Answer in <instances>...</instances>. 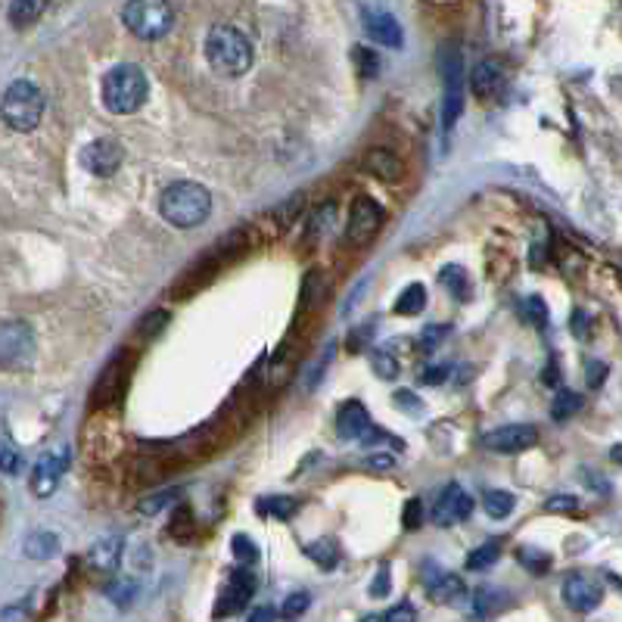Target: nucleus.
Returning a JSON list of instances; mask_svg holds the SVG:
<instances>
[{
	"label": "nucleus",
	"instance_id": "21",
	"mask_svg": "<svg viewBox=\"0 0 622 622\" xmlns=\"http://www.w3.org/2000/svg\"><path fill=\"white\" fill-rule=\"evenodd\" d=\"M427 591H430V598H433V601L451 604V601L464 598V582H461V576H455V573L433 570V573L427 576Z\"/></svg>",
	"mask_w": 622,
	"mask_h": 622
},
{
	"label": "nucleus",
	"instance_id": "11",
	"mask_svg": "<svg viewBox=\"0 0 622 622\" xmlns=\"http://www.w3.org/2000/svg\"><path fill=\"white\" fill-rule=\"evenodd\" d=\"M125 153H122V144L119 140H94V144H88L81 150V165L88 168L91 175L97 178H109V175H116L119 172V165H122Z\"/></svg>",
	"mask_w": 622,
	"mask_h": 622
},
{
	"label": "nucleus",
	"instance_id": "35",
	"mask_svg": "<svg viewBox=\"0 0 622 622\" xmlns=\"http://www.w3.org/2000/svg\"><path fill=\"white\" fill-rule=\"evenodd\" d=\"M442 284L451 290V293H458L461 299H467V274H464V268H445L442 271Z\"/></svg>",
	"mask_w": 622,
	"mask_h": 622
},
{
	"label": "nucleus",
	"instance_id": "14",
	"mask_svg": "<svg viewBox=\"0 0 622 622\" xmlns=\"http://www.w3.org/2000/svg\"><path fill=\"white\" fill-rule=\"evenodd\" d=\"M125 383H128V364L125 358H116V361H109L106 364V371L100 374V380L94 383V392H91V405L94 408H109V405H116L122 399V392H125Z\"/></svg>",
	"mask_w": 622,
	"mask_h": 622
},
{
	"label": "nucleus",
	"instance_id": "44",
	"mask_svg": "<svg viewBox=\"0 0 622 622\" xmlns=\"http://www.w3.org/2000/svg\"><path fill=\"white\" fill-rule=\"evenodd\" d=\"M16 467H19L16 451L10 445H0V470H4V473H16Z\"/></svg>",
	"mask_w": 622,
	"mask_h": 622
},
{
	"label": "nucleus",
	"instance_id": "16",
	"mask_svg": "<svg viewBox=\"0 0 622 622\" xmlns=\"http://www.w3.org/2000/svg\"><path fill=\"white\" fill-rule=\"evenodd\" d=\"M361 16H364V32L371 35L380 47H402V41H405V35H402V25H399V19H395L392 13H386V10H361Z\"/></svg>",
	"mask_w": 622,
	"mask_h": 622
},
{
	"label": "nucleus",
	"instance_id": "28",
	"mask_svg": "<svg viewBox=\"0 0 622 622\" xmlns=\"http://www.w3.org/2000/svg\"><path fill=\"white\" fill-rule=\"evenodd\" d=\"M305 557H308V560H315L321 570H333L336 563H339V551H336L333 542H311V545L305 548Z\"/></svg>",
	"mask_w": 622,
	"mask_h": 622
},
{
	"label": "nucleus",
	"instance_id": "22",
	"mask_svg": "<svg viewBox=\"0 0 622 622\" xmlns=\"http://www.w3.org/2000/svg\"><path fill=\"white\" fill-rule=\"evenodd\" d=\"M324 299H327V277L324 271L311 268L302 280V308L311 315V311H318L324 305Z\"/></svg>",
	"mask_w": 622,
	"mask_h": 622
},
{
	"label": "nucleus",
	"instance_id": "23",
	"mask_svg": "<svg viewBox=\"0 0 622 622\" xmlns=\"http://www.w3.org/2000/svg\"><path fill=\"white\" fill-rule=\"evenodd\" d=\"M56 551H60V539L53 532H32L25 539V557L32 560H50L56 557Z\"/></svg>",
	"mask_w": 622,
	"mask_h": 622
},
{
	"label": "nucleus",
	"instance_id": "10",
	"mask_svg": "<svg viewBox=\"0 0 622 622\" xmlns=\"http://www.w3.org/2000/svg\"><path fill=\"white\" fill-rule=\"evenodd\" d=\"M535 442H539V430L532 423H511V427H501L483 436V448L495 451V455H520Z\"/></svg>",
	"mask_w": 622,
	"mask_h": 622
},
{
	"label": "nucleus",
	"instance_id": "24",
	"mask_svg": "<svg viewBox=\"0 0 622 622\" xmlns=\"http://www.w3.org/2000/svg\"><path fill=\"white\" fill-rule=\"evenodd\" d=\"M423 305H427V287H423V284H411V287L402 290L399 302H395V315H408V318L411 315H420Z\"/></svg>",
	"mask_w": 622,
	"mask_h": 622
},
{
	"label": "nucleus",
	"instance_id": "12",
	"mask_svg": "<svg viewBox=\"0 0 622 622\" xmlns=\"http://www.w3.org/2000/svg\"><path fill=\"white\" fill-rule=\"evenodd\" d=\"M336 433L343 439H352V442H367L374 445L377 439H383V433L374 430L371 417H367L364 405L361 402H346L336 414Z\"/></svg>",
	"mask_w": 622,
	"mask_h": 622
},
{
	"label": "nucleus",
	"instance_id": "48",
	"mask_svg": "<svg viewBox=\"0 0 622 622\" xmlns=\"http://www.w3.org/2000/svg\"><path fill=\"white\" fill-rule=\"evenodd\" d=\"M445 367H427V371H423V383H430V386H439V383H445Z\"/></svg>",
	"mask_w": 622,
	"mask_h": 622
},
{
	"label": "nucleus",
	"instance_id": "4",
	"mask_svg": "<svg viewBox=\"0 0 622 622\" xmlns=\"http://www.w3.org/2000/svg\"><path fill=\"white\" fill-rule=\"evenodd\" d=\"M0 116H4V122L19 134L35 131L44 116V94L38 84L28 78L13 81L4 94V103H0Z\"/></svg>",
	"mask_w": 622,
	"mask_h": 622
},
{
	"label": "nucleus",
	"instance_id": "40",
	"mask_svg": "<svg viewBox=\"0 0 622 622\" xmlns=\"http://www.w3.org/2000/svg\"><path fill=\"white\" fill-rule=\"evenodd\" d=\"M445 336H448V327H442V324L439 327H427V330H423V336H420V346L427 352H433Z\"/></svg>",
	"mask_w": 622,
	"mask_h": 622
},
{
	"label": "nucleus",
	"instance_id": "46",
	"mask_svg": "<svg viewBox=\"0 0 622 622\" xmlns=\"http://www.w3.org/2000/svg\"><path fill=\"white\" fill-rule=\"evenodd\" d=\"M604 377H607V367L598 364V361H591V364H588V386H591V389H598V386L604 383Z\"/></svg>",
	"mask_w": 622,
	"mask_h": 622
},
{
	"label": "nucleus",
	"instance_id": "3",
	"mask_svg": "<svg viewBox=\"0 0 622 622\" xmlns=\"http://www.w3.org/2000/svg\"><path fill=\"white\" fill-rule=\"evenodd\" d=\"M147 94H150V81L144 69L134 63L109 69L103 78V106L112 116H131V112H137L147 103Z\"/></svg>",
	"mask_w": 622,
	"mask_h": 622
},
{
	"label": "nucleus",
	"instance_id": "32",
	"mask_svg": "<svg viewBox=\"0 0 622 622\" xmlns=\"http://www.w3.org/2000/svg\"><path fill=\"white\" fill-rule=\"evenodd\" d=\"M520 560L526 563V567H529L535 576H545V573L551 570V557L542 554V551H535V548H523V551H520Z\"/></svg>",
	"mask_w": 622,
	"mask_h": 622
},
{
	"label": "nucleus",
	"instance_id": "33",
	"mask_svg": "<svg viewBox=\"0 0 622 622\" xmlns=\"http://www.w3.org/2000/svg\"><path fill=\"white\" fill-rule=\"evenodd\" d=\"M523 315H526V321L535 324V327H545V324H548V308H545V302H542L539 296H529V299L523 302Z\"/></svg>",
	"mask_w": 622,
	"mask_h": 622
},
{
	"label": "nucleus",
	"instance_id": "51",
	"mask_svg": "<svg viewBox=\"0 0 622 622\" xmlns=\"http://www.w3.org/2000/svg\"><path fill=\"white\" fill-rule=\"evenodd\" d=\"M545 383H557V371H554V367H548V374H545Z\"/></svg>",
	"mask_w": 622,
	"mask_h": 622
},
{
	"label": "nucleus",
	"instance_id": "8",
	"mask_svg": "<svg viewBox=\"0 0 622 622\" xmlns=\"http://www.w3.org/2000/svg\"><path fill=\"white\" fill-rule=\"evenodd\" d=\"M386 221V212L377 200H371V196H358V200L352 203L349 209V221H346V243L355 246V249H364L371 246L374 237L380 234Z\"/></svg>",
	"mask_w": 622,
	"mask_h": 622
},
{
	"label": "nucleus",
	"instance_id": "49",
	"mask_svg": "<svg viewBox=\"0 0 622 622\" xmlns=\"http://www.w3.org/2000/svg\"><path fill=\"white\" fill-rule=\"evenodd\" d=\"M277 616H274V610L271 607H259V610H252V616H249V622H274Z\"/></svg>",
	"mask_w": 622,
	"mask_h": 622
},
{
	"label": "nucleus",
	"instance_id": "30",
	"mask_svg": "<svg viewBox=\"0 0 622 622\" xmlns=\"http://www.w3.org/2000/svg\"><path fill=\"white\" fill-rule=\"evenodd\" d=\"M498 554H501V545L498 542H486L483 548H476L467 557V570H489L492 563L498 560Z\"/></svg>",
	"mask_w": 622,
	"mask_h": 622
},
{
	"label": "nucleus",
	"instance_id": "27",
	"mask_svg": "<svg viewBox=\"0 0 622 622\" xmlns=\"http://www.w3.org/2000/svg\"><path fill=\"white\" fill-rule=\"evenodd\" d=\"M352 63L358 66V72L364 78H377L380 75V53L371 50V47H352Z\"/></svg>",
	"mask_w": 622,
	"mask_h": 622
},
{
	"label": "nucleus",
	"instance_id": "5",
	"mask_svg": "<svg viewBox=\"0 0 622 622\" xmlns=\"http://www.w3.org/2000/svg\"><path fill=\"white\" fill-rule=\"evenodd\" d=\"M122 22L128 25V32L144 38V41H159L172 32L175 25V10L162 4V0H134L122 10Z\"/></svg>",
	"mask_w": 622,
	"mask_h": 622
},
{
	"label": "nucleus",
	"instance_id": "15",
	"mask_svg": "<svg viewBox=\"0 0 622 622\" xmlns=\"http://www.w3.org/2000/svg\"><path fill=\"white\" fill-rule=\"evenodd\" d=\"M470 511H473V498L461 486L451 483V486L442 489V495L433 507V523L436 526H455V523L467 520Z\"/></svg>",
	"mask_w": 622,
	"mask_h": 622
},
{
	"label": "nucleus",
	"instance_id": "13",
	"mask_svg": "<svg viewBox=\"0 0 622 622\" xmlns=\"http://www.w3.org/2000/svg\"><path fill=\"white\" fill-rule=\"evenodd\" d=\"M563 601H567V607L576 613H591L604 601V585L595 576L573 573V576H567V582H563Z\"/></svg>",
	"mask_w": 622,
	"mask_h": 622
},
{
	"label": "nucleus",
	"instance_id": "26",
	"mask_svg": "<svg viewBox=\"0 0 622 622\" xmlns=\"http://www.w3.org/2000/svg\"><path fill=\"white\" fill-rule=\"evenodd\" d=\"M41 13H44V4H41V0H16V4H10V22H13L16 28L32 25Z\"/></svg>",
	"mask_w": 622,
	"mask_h": 622
},
{
	"label": "nucleus",
	"instance_id": "20",
	"mask_svg": "<svg viewBox=\"0 0 622 622\" xmlns=\"http://www.w3.org/2000/svg\"><path fill=\"white\" fill-rule=\"evenodd\" d=\"M119 560H122V539L119 535H109V539L97 542L88 554V563H91V570L94 573H116L119 570Z\"/></svg>",
	"mask_w": 622,
	"mask_h": 622
},
{
	"label": "nucleus",
	"instance_id": "36",
	"mask_svg": "<svg viewBox=\"0 0 622 622\" xmlns=\"http://www.w3.org/2000/svg\"><path fill=\"white\" fill-rule=\"evenodd\" d=\"M308 604H311V598L305 595V591H296V595H290V598L284 601V607H280V616H287V619H299V616L308 610Z\"/></svg>",
	"mask_w": 622,
	"mask_h": 622
},
{
	"label": "nucleus",
	"instance_id": "37",
	"mask_svg": "<svg viewBox=\"0 0 622 622\" xmlns=\"http://www.w3.org/2000/svg\"><path fill=\"white\" fill-rule=\"evenodd\" d=\"M576 507H579V501L573 495H554V498L545 501L548 514H570V511H576Z\"/></svg>",
	"mask_w": 622,
	"mask_h": 622
},
{
	"label": "nucleus",
	"instance_id": "42",
	"mask_svg": "<svg viewBox=\"0 0 622 622\" xmlns=\"http://www.w3.org/2000/svg\"><path fill=\"white\" fill-rule=\"evenodd\" d=\"M168 321V311H153V315H147L144 321H140V333L150 336V333H159Z\"/></svg>",
	"mask_w": 622,
	"mask_h": 622
},
{
	"label": "nucleus",
	"instance_id": "43",
	"mask_svg": "<svg viewBox=\"0 0 622 622\" xmlns=\"http://www.w3.org/2000/svg\"><path fill=\"white\" fill-rule=\"evenodd\" d=\"M234 554L240 560H252V557H256V542H249L246 535H237V539H234Z\"/></svg>",
	"mask_w": 622,
	"mask_h": 622
},
{
	"label": "nucleus",
	"instance_id": "2",
	"mask_svg": "<svg viewBox=\"0 0 622 622\" xmlns=\"http://www.w3.org/2000/svg\"><path fill=\"white\" fill-rule=\"evenodd\" d=\"M206 60L224 78H240L252 69V44L234 25H212L206 35Z\"/></svg>",
	"mask_w": 622,
	"mask_h": 622
},
{
	"label": "nucleus",
	"instance_id": "29",
	"mask_svg": "<svg viewBox=\"0 0 622 622\" xmlns=\"http://www.w3.org/2000/svg\"><path fill=\"white\" fill-rule=\"evenodd\" d=\"M579 408H582V399H579V395L570 392V389H560V392H557V399H554V405H551V417H554V420H570Z\"/></svg>",
	"mask_w": 622,
	"mask_h": 622
},
{
	"label": "nucleus",
	"instance_id": "34",
	"mask_svg": "<svg viewBox=\"0 0 622 622\" xmlns=\"http://www.w3.org/2000/svg\"><path fill=\"white\" fill-rule=\"evenodd\" d=\"M265 507H268V514H271V517H277V520H290V517L296 514L299 501H296V498H287V495H277V498H271Z\"/></svg>",
	"mask_w": 622,
	"mask_h": 622
},
{
	"label": "nucleus",
	"instance_id": "41",
	"mask_svg": "<svg viewBox=\"0 0 622 622\" xmlns=\"http://www.w3.org/2000/svg\"><path fill=\"white\" fill-rule=\"evenodd\" d=\"M380 622H417V613L411 604H399V607H392L386 616H380Z\"/></svg>",
	"mask_w": 622,
	"mask_h": 622
},
{
	"label": "nucleus",
	"instance_id": "7",
	"mask_svg": "<svg viewBox=\"0 0 622 622\" xmlns=\"http://www.w3.org/2000/svg\"><path fill=\"white\" fill-rule=\"evenodd\" d=\"M439 72L445 84V106H442V125L455 128L461 109H464V60L455 44H445L439 53Z\"/></svg>",
	"mask_w": 622,
	"mask_h": 622
},
{
	"label": "nucleus",
	"instance_id": "38",
	"mask_svg": "<svg viewBox=\"0 0 622 622\" xmlns=\"http://www.w3.org/2000/svg\"><path fill=\"white\" fill-rule=\"evenodd\" d=\"M402 523H405V529H411V532L423 523V504H420V498H411V501L405 504V517H402Z\"/></svg>",
	"mask_w": 622,
	"mask_h": 622
},
{
	"label": "nucleus",
	"instance_id": "25",
	"mask_svg": "<svg viewBox=\"0 0 622 622\" xmlns=\"http://www.w3.org/2000/svg\"><path fill=\"white\" fill-rule=\"evenodd\" d=\"M514 495L511 492H486V498H483V507H486V514L492 517V520H504V517H511V511H514Z\"/></svg>",
	"mask_w": 622,
	"mask_h": 622
},
{
	"label": "nucleus",
	"instance_id": "47",
	"mask_svg": "<svg viewBox=\"0 0 622 622\" xmlns=\"http://www.w3.org/2000/svg\"><path fill=\"white\" fill-rule=\"evenodd\" d=\"M371 591H374L377 598H386V595H389V570H386V567H383V570H380V576L374 579Z\"/></svg>",
	"mask_w": 622,
	"mask_h": 622
},
{
	"label": "nucleus",
	"instance_id": "52",
	"mask_svg": "<svg viewBox=\"0 0 622 622\" xmlns=\"http://www.w3.org/2000/svg\"><path fill=\"white\" fill-rule=\"evenodd\" d=\"M361 622H380V616H364Z\"/></svg>",
	"mask_w": 622,
	"mask_h": 622
},
{
	"label": "nucleus",
	"instance_id": "18",
	"mask_svg": "<svg viewBox=\"0 0 622 622\" xmlns=\"http://www.w3.org/2000/svg\"><path fill=\"white\" fill-rule=\"evenodd\" d=\"M252 591H256V576H252V570H246V567L234 570L231 585H228V591H224V601H221V607H218L215 613H218V616H224V613L231 616V613L243 610L246 601L252 598Z\"/></svg>",
	"mask_w": 622,
	"mask_h": 622
},
{
	"label": "nucleus",
	"instance_id": "19",
	"mask_svg": "<svg viewBox=\"0 0 622 622\" xmlns=\"http://www.w3.org/2000/svg\"><path fill=\"white\" fill-rule=\"evenodd\" d=\"M361 168L371 178H380V181H389V184L402 178V159L395 156L392 150H386V147L367 150L364 159H361Z\"/></svg>",
	"mask_w": 622,
	"mask_h": 622
},
{
	"label": "nucleus",
	"instance_id": "6",
	"mask_svg": "<svg viewBox=\"0 0 622 622\" xmlns=\"http://www.w3.org/2000/svg\"><path fill=\"white\" fill-rule=\"evenodd\" d=\"M38 339L35 330L25 321H7L0 324V367L4 371H25L35 364Z\"/></svg>",
	"mask_w": 622,
	"mask_h": 622
},
{
	"label": "nucleus",
	"instance_id": "31",
	"mask_svg": "<svg viewBox=\"0 0 622 622\" xmlns=\"http://www.w3.org/2000/svg\"><path fill=\"white\" fill-rule=\"evenodd\" d=\"M501 591H492V588H483V591H476V601H473V613L479 616V619H486L492 610H498L501 607Z\"/></svg>",
	"mask_w": 622,
	"mask_h": 622
},
{
	"label": "nucleus",
	"instance_id": "39",
	"mask_svg": "<svg viewBox=\"0 0 622 622\" xmlns=\"http://www.w3.org/2000/svg\"><path fill=\"white\" fill-rule=\"evenodd\" d=\"M374 371H377L383 380H392L395 374H399V364H395V358H389V355L377 352V355H374Z\"/></svg>",
	"mask_w": 622,
	"mask_h": 622
},
{
	"label": "nucleus",
	"instance_id": "50",
	"mask_svg": "<svg viewBox=\"0 0 622 622\" xmlns=\"http://www.w3.org/2000/svg\"><path fill=\"white\" fill-rule=\"evenodd\" d=\"M367 467H371V470H383V467H392V458H383V455H377V458H367Z\"/></svg>",
	"mask_w": 622,
	"mask_h": 622
},
{
	"label": "nucleus",
	"instance_id": "17",
	"mask_svg": "<svg viewBox=\"0 0 622 622\" xmlns=\"http://www.w3.org/2000/svg\"><path fill=\"white\" fill-rule=\"evenodd\" d=\"M504 88V69L495 60H483L470 69V91L479 100H495Z\"/></svg>",
	"mask_w": 622,
	"mask_h": 622
},
{
	"label": "nucleus",
	"instance_id": "1",
	"mask_svg": "<svg viewBox=\"0 0 622 622\" xmlns=\"http://www.w3.org/2000/svg\"><path fill=\"white\" fill-rule=\"evenodd\" d=\"M159 212L168 224L175 228H200V224L212 215V193L203 184L193 181H178L168 184L159 196Z\"/></svg>",
	"mask_w": 622,
	"mask_h": 622
},
{
	"label": "nucleus",
	"instance_id": "45",
	"mask_svg": "<svg viewBox=\"0 0 622 622\" xmlns=\"http://www.w3.org/2000/svg\"><path fill=\"white\" fill-rule=\"evenodd\" d=\"M178 492H162V495H156V501H144V504H140V511H144V514H159L162 511V507L168 504V501H172Z\"/></svg>",
	"mask_w": 622,
	"mask_h": 622
},
{
	"label": "nucleus",
	"instance_id": "9",
	"mask_svg": "<svg viewBox=\"0 0 622 622\" xmlns=\"http://www.w3.org/2000/svg\"><path fill=\"white\" fill-rule=\"evenodd\" d=\"M69 470V448H53L44 451L32 470V495L35 498H50L63 483V473Z\"/></svg>",
	"mask_w": 622,
	"mask_h": 622
}]
</instances>
